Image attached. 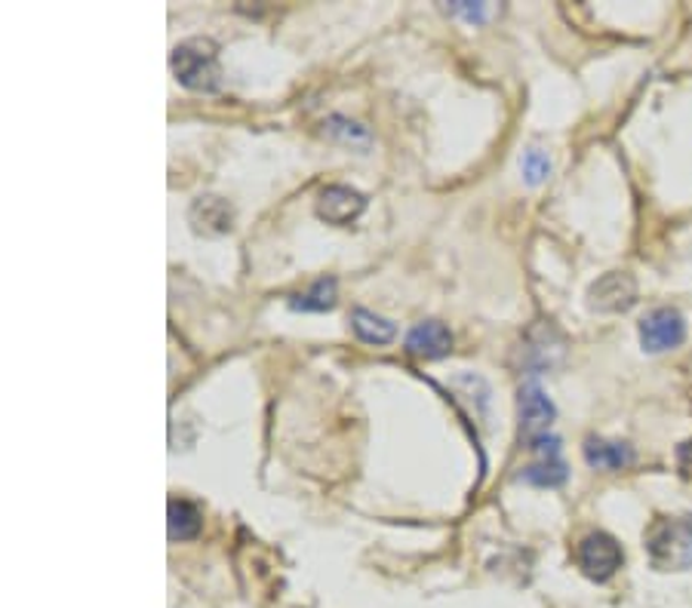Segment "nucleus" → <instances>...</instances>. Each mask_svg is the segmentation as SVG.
I'll list each match as a JSON object with an SVG mask.
<instances>
[{
    "label": "nucleus",
    "instance_id": "f8f14e48",
    "mask_svg": "<svg viewBox=\"0 0 692 608\" xmlns=\"http://www.w3.org/2000/svg\"><path fill=\"white\" fill-rule=\"evenodd\" d=\"M351 329H354V335L363 344H376V347L378 344L394 342V335H397V327H394L388 317L366 311V308H354L351 311Z\"/></svg>",
    "mask_w": 692,
    "mask_h": 608
},
{
    "label": "nucleus",
    "instance_id": "1a4fd4ad",
    "mask_svg": "<svg viewBox=\"0 0 692 608\" xmlns=\"http://www.w3.org/2000/svg\"><path fill=\"white\" fill-rule=\"evenodd\" d=\"M363 209H366V197L348 185H330L317 197V215L330 224L354 222Z\"/></svg>",
    "mask_w": 692,
    "mask_h": 608
},
{
    "label": "nucleus",
    "instance_id": "9d476101",
    "mask_svg": "<svg viewBox=\"0 0 692 608\" xmlns=\"http://www.w3.org/2000/svg\"><path fill=\"white\" fill-rule=\"evenodd\" d=\"M452 351V332L440 320H421L407 332V354L440 360Z\"/></svg>",
    "mask_w": 692,
    "mask_h": 608
},
{
    "label": "nucleus",
    "instance_id": "2eb2a0df",
    "mask_svg": "<svg viewBox=\"0 0 692 608\" xmlns=\"http://www.w3.org/2000/svg\"><path fill=\"white\" fill-rule=\"evenodd\" d=\"M520 169H524V178H527V185H542L545 178L551 176V157L545 154V151L532 148L524 154V161H520Z\"/></svg>",
    "mask_w": 692,
    "mask_h": 608
},
{
    "label": "nucleus",
    "instance_id": "ddd939ff",
    "mask_svg": "<svg viewBox=\"0 0 692 608\" xmlns=\"http://www.w3.org/2000/svg\"><path fill=\"white\" fill-rule=\"evenodd\" d=\"M200 510H197L191 501H182V498H173L169 507H166V532H169V541H191L200 534Z\"/></svg>",
    "mask_w": 692,
    "mask_h": 608
},
{
    "label": "nucleus",
    "instance_id": "39448f33",
    "mask_svg": "<svg viewBox=\"0 0 692 608\" xmlns=\"http://www.w3.org/2000/svg\"><path fill=\"white\" fill-rule=\"evenodd\" d=\"M527 445L536 452V461L524 467L520 479L532 483V486H542V489L563 486L567 483V461L560 458V440L551 433H542V436L529 440Z\"/></svg>",
    "mask_w": 692,
    "mask_h": 608
},
{
    "label": "nucleus",
    "instance_id": "423d86ee",
    "mask_svg": "<svg viewBox=\"0 0 692 608\" xmlns=\"http://www.w3.org/2000/svg\"><path fill=\"white\" fill-rule=\"evenodd\" d=\"M634 301H637V283H634L631 274H622V270L603 274L601 280L587 289V305H591V311L622 313L628 311V308H634Z\"/></svg>",
    "mask_w": 692,
    "mask_h": 608
},
{
    "label": "nucleus",
    "instance_id": "6e6552de",
    "mask_svg": "<svg viewBox=\"0 0 692 608\" xmlns=\"http://www.w3.org/2000/svg\"><path fill=\"white\" fill-rule=\"evenodd\" d=\"M188 222H191L195 234H200V237H222L234 224V209L228 207L226 197L204 194L188 209Z\"/></svg>",
    "mask_w": 692,
    "mask_h": 608
},
{
    "label": "nucleus",
    "instance_id": "0eeeda50",
    "mask_svg": "<svg viewBox=\"0 0 692 608\" xmlns=\"http://www.w3.org/2000/svg\"><path fill=\"white\" fill-rule=\"evenodd\" d=\"M517 409H520V436L524 440H536L551 428L557 409L554 402L545 397V390L536 382L520 385V397H517Z\"/></svg>",
    "mask_w": 692,
    "mask_h": 608
},
{
    "label": "nucleus",
    "instance_id": "4468645a",
    "mask_svg": "<svg viewBox=\"0 0 692 608\" xmlns=\"http://www.w3.org/2000/svg\"><path fill=\"white\" fill-rule=\"evenodd\" d=\"M289 308L293 311H332L336 308V280L323 277V280L311 283V289H305L299 296H289Z\"/></svg>",
    "mask_w": 692,
    "mask_h": 608
},
{
    "label": "nucleus",
    "instance_id": "7ed1b4c3",
    "mask_svg": "<svg viewBox=\"0 0 692 608\" xmlns=\"http://www.w3.org/2000/svg\"><path fill=\"white\" fill-rule=\"evenodd\" d=\"M686 339V320L678 308H656L640 320V347L647 354L674 351Z\"/></svg>",
    "mask_w": 692,
    "mask_h": 608
},
{
    "label": "nucleus",
    "instance_id": "f03ea898",
    "mask_svg": "<svg viewBox=\"0 0 692 608\" xmlns=\"http://www.w3.org/2000/svg\"><path fill=\"white\" fill-rule=\"evenodd\" d=\"M173 75L182 87L195 89V92H216L222 87V71H219V46L210 37H188L182 41L173 56Z\"/></svg>",
    "mask_w": 692,
    "mask_h": 608
},
{
    "label": "nucleus",
    "instance_id": "f3484780",
    "mask_svg": "<svg viewBox=\"0 0 692 608\" xmlns=\"http://www.w3.org/2000/svg\"><path fill=\"white\" fill-rule=\"evenodd\" d=\"M678 467H680V476H683L686 483H692V440L678 449Z\"/></svg>",
    "mask_w": 692,
    "mask_h": 608
},
{
    "label": "nucleus",
    "instance_id": "f257e3e1",
    "mask_svg": "<svg viewBox=\"0 0 692 608\" xmlns=\"http://www.w3.org/2000/svg\"><path fill=\"white\" fill-rule=\"evenodd\" d=\"M649 565L656 572H690L692 568V513L662 517L644 538Z\"/></svg>",
    "mask_w": 692,
    "mask_h": 608
},
{
    "label": "nucleus",
    "instance_id": "9b49d317",
    "mask_svg": "<svg viewBox=\"0 0 692 608\" xmlns=\"http://www.w3.org/2000/svg\"><path fill=\"white\" fill-rule=\"evenodd\" d=\"M585 461L594 471H622L634 464L631 445L601 440V436H587L585 440Z\"/></svg>",
    "mask_w": 692,
    "mask_h": 608
},
{
    "label": "nucleus",
    "instance_id": "dca6fc26",
    "mask_svg": "<svg viewBox=\"0 0 692 608\" xmlns=\"http://www.w3.org/2000/svg\"><path fill=\"white\" fill-rule=\"evenodd\" d=\"M447 10L455 15H465L471 25H481V22H486V15H490L486 3H452Z\"/></svg>",
    "mask_w": 692,
    "mask_h": 608
},
{
    "label": "nucleus",
    "instance_id": "20e7f679",
    "mask_svg": "<svg viewBox=\"0 0 692 608\" xmlns=\"http://www.w3.org/2000/svg\"><path fill=\"white\" fill-rule=\"evenodd\" d=\"M579 568L591 581H609L622 568L625 553L618 548V541L606 532H591L579 541Z\"/></svg>",
    "mask_w": 692,
    "mask_h": 608
}]
</instances>
